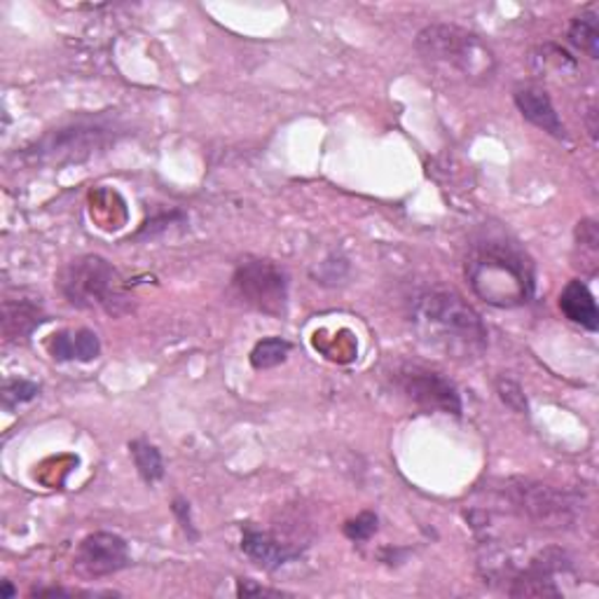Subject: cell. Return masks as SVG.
I'll return each instance as SVG.
<instances>
[{"mask_svg":"<svg viewBox=\"0 0 599 599\" xmlns=\"http://www.w3.org/2000/svg\"><path fill=\"white\" fill-rule=\"evenodd\" d=\"M413 326L424 344L456 360H476L487 350V326L466 300L448 289L417 295Z\"/></svg>","mask_w":599,"mask_h":599,"instance_id":"cell-1","label":"cell"},{"mask_svg":"<svg viewBox=\"0 0 599 599\" xmlns=\"http://www.w3.org/2000/svg\"><path fill=\"white\" fill-rule=\"evenodd\" d=\"M466 279L482 303L499 309L523 307L536 291L531 258L503 236H487L470 246Z\"/></svg>","mask_w":599,"mask_h":599,"instance_id":"cell-2","label":"cell"},{"mask_svg":"<svg viewBox=\"0 0 599 599\" xmlns=\"http://www.w3.org/2000/svg\"><path fill=\"white\" fill-rule=\"evenodd\" d=\"M415 47L429 69L452 81L482 85L497 73L492 47L478 34L456 24H429L417 34Z\"/></svg>","mask_w":599,"mask_h":599,"instance_id":"cell-3","label":"cell"},{"mask_svg":"<svg viewBox=\"0 0 599 599\" xmlns=\"http://www.w3.org/2000/svg\"><path fill=\"white\" fill-rule=\"evenodd\" d=\"M124 279L101 256H81L61 267L57 289L77 309H103L120 317L132 309Z\"/></svg>","mask_w":599,"mask_h":599,"instance_id":"cell-4","label":"cell"},{"mask_svg":"<svg viewBox=\"0 0 599 599\" xmlns=\"http://www.w3.org/2000/svg\"><path fill=\"white\" fill-rule=\"evenodd\" d=\"M120 134V124L113 120H81L69 124V127L45 134L36 140V146L26 148V155L40 164L57 167L85 162L97 152H103L110 144H115Z\"/></svg>","mask_w":599,"mask_h":599,"instance_id":"cell-5","label":"cell"},{"mask_svg":"<svg viewBox=\"0 0 599 599\" xmlns=\"http://www.w3.org/2000/svg\"><path fill=\"white\" fill-rule=\"evenodd\" d=\"M499 499L506 501L509 511L548 529L572 527L580 513V499L576 494L523 478L503 482Z\"/></svg>","mask_w":599,"mask_h":599,"instance_id":"cell-6","label":"cell"},{"mask_svg":"<svg viewBox=\"0 0 599 599\" xmlns=\"http://www.w3.org/2000/svg\"><path fill=\"white\" fill-rule=\"evenodd\" d=\"M232 293L244 307L267 317H283L289 309V277L270 260L248 258L236 265Z\"/></svg>","mask_w":599,"mask_h":599,"instance_id":"cell-7","label":"cell"},{"mask_svg":"<svg viewBox=\"0 0 599 599\" xmlns=\"http://www.w3.org/2000/svg\"><path fill=\"white\" fill-rule=\"evenodd\" d=\"M391 382L405 401L424 413L462 415L460 391L443 372L419 364H403L393 370Z\"/></svg>","mask_w":599,"mask_h":599,"instance_id":"cell-8","label":"cell"},{"mask_svg":"<svg viewBox=\"0 0 599 599\" xmlns=\"http://www.w3.org/2000/svg\"><path fill=\"white\" fill-rule=\"evenodd\" d=\"M130 546L118 534L94 531L77 546L75 566L85 576H110L130 566Z\"/></svg>","mask_w":599,"mask_h":599,"instance_id":"cell-9","label":"cell"},{"mask_svg":"<svg viewBox=\"0 0 599 599\" xmlns=\"http://www.w3.org/2000/svg\"><path fill=\"white\" fill-rule=\"evenodd\" d=\"M40 295L20 291L3 300V335L8 342L26 340L45 321Z\"/></svg>","mask_w":599,"mask_h":599,"instance_id":"cell-10","label":"cell"},{"mask_svg":"<svg viewBox=\"0 0 599 599\" xmlns=\"http://www.w3.org/2000/svg\"><path fill=\"white\" fill-rule=\"evenodd\" d=\"M513 99H515V106H517L519 113H523V118L529 120L534 124V127H539L546 134L555 136L560 140L566 138L564 124H562V120L558 115L553 101H550V94L543 87H539V85H523V87L515 89Z\"/></svg>","mask_w":599,"mask_h":599,"instance_id":"cell-11","label":"cell"},{"mask_svg":"<svg viewBox=\"0 0 599 599\" xmlns=\"http://www.w3.org/2000/svg\"><path fill=\"white\" fill-rule=\"evenodd\" d=\"M242 550L246 553V558L254 560L258 566L267 572H274L279 566L289 564L293 560H297L303 555V550L293 548L289 543H281L277 536L246 527L242 534Z\"/></svg>","mask_w":599,"mask_h":599,"instance_id":"cell-12","label":"cell"},{"mask_svg":"<svg viewBox=\"0 0 599 599\" xmlns=\"http://www.w3.org/2000/svg\"><path fill=\"white\" fill-rule=\"evenodd\" d=\"M52 358L57 360H81V364H89V360L99 358L101 342L94 330L77 328V330H59L47 342Z\"/></svg>","mask_w":599,"mask_h":599,"instance_id":"cell-13","label":"cell"},{"mask_svg":"<svg viewBox=\"0 0 599 599\" xmlns=\"http://www.w3.org/2000/svg\"><path fill=\"white\" fill-rule=\"evenodd\" d=\"M560 309L572 323L580 326L595 333L599 328V309L595 303V295L580 279H574L560 293Z\"/></svg>","mask_w":599,"mask_h":599,"instance_id":"cell-14","label":"cell"},{"mask_svg":"<svg viewBox=\"0 0 599 599\" xmlns=\"http://www.w3.org/2000/svg\"><path fill=\"white\" fill-rule=\"evenodd\" d=\"M570 40L590 59L599 57V17L595 10H586L580 12L578 17H574L570 26Z\"/></svg>","mask_w":599,"mask_h":599,"instance_id":"cell-15","label":"cell"},{"mask_svg":"<svg viewBox=\"0 0 599 599\" xmlns=\"http://www.w3.org/2000/svg\"><path fill=\"white\" fill-rule=\"evenodd\" d=\"M130 452L134 456L138 476L148 485H155L164 478V460L155 445L146 443V440H134V443H130Z\"/></svg>","mask_w":599,"mask_h":599,"instance_id":"cell-16","label":"cell"},{"mask_svg":"<svg viewBox=\"0 0 599 599\" xmlns=\"http://www.w3.org/2000/svg\"><path fill=\"white\" fill-rule=\"evenodd\" d=\"M291 354V342L283 338H265L250 352V366L256 370H270L281 366Z\"/></svg>","mask_w":599,"mask_h":599,"instance_id":"cell-17","label":"cell"},{"mask_svg":"<svg viewBox=\"0 0 599 599\" xmlns=\"http://www.w3.org/2000/svg\"><path fill=\"white\" fill-rule=\"evenodd\" d=\"M40 393V387L28 380H8L3 387V405L5 409H14L24 403H30Z\"/></svg>","mask_w":599,"mask_h":599,"instance_id":"cell-18","label":"cell"},{"mask_svg":"<svg viewBox=\"0 0 599 599\" xmlns=\"http://www.w3.org/2000/svg\"><path fill=\"white\" fill-rule=\"evenodd\" d=\"M377 523H380V519H377L375 513L370 511H364L360 515H356L354 519H350V523L344 525V534H346V539H352L356 543L360 541H368L370 536L377 531Z\"/></svg>","mask_w":599,"mask_h":599,"instance_id":"cell-19","label":"cell"},{"mask_svg":"<svg viewBox=\"0 0 599 599\" xmlns=\"http://www.w3.org/2000/svg\"><path fill=\"white\" fill-rule=\"evenodd\" d=\"M499 396L509 407H513L515 413H527L525 393L513 380H499Z\"/></svg>","mask_w":599,"mask_h":599,"instance_id":"cell-20","label":"cell"},{"mask_svg":"<svg viewBox=\"0 0 599 599\" xmlns=\"http://www.w3.org/2000/svg\"><path fill=\"white\" fill-rule=\"evenodd\" d=\"M173 513H176L183 531L191 536V539H197V529L193 527V517H191V503L183 501V499H176V501H173Z\"/></svg>","mask_w":599,"mask_h":599,"instance_id":"cell-21","label":"cell"},{"mask_svg":"<svg viewBox=\"0 0 599 599\" xmlns=\"http://www.w3.org/2000/svg\"><path fill=\"white\" fill-rule=\"evenodd\" d=\"M578 242L583 246L597 250L599 236H597V225L592 223V220H583V223H578Z\"/></svg>","mask_w":599,"mask_h":599,"instance_id":"cell-22","label":"cell"},{"mask_svg":"<svg viewBox=\"0 0 599 599\" xmlns=\"http://www.w3.org/2000/svg\"><path fill=\"white\" fill-rule=\"evenodd\" d=\"M236 595H240V597H254V595H272V597H279V595H283V592L270 590V588H260V586H256L254 580H240V583H236Z\"/></svg>","mask_w":599,"mask_h":599,"instance_id":"cell-23","label":"cell"},{"mask_svg":"<svg viewBox=\"0 0 599 599\" xmlns=\"http://www.w3.org/2000/svg\"><path fill=\"white\" fill-rule=\"evenodd\" d=\"M588 115H590V120L597 115V110H595V106H590V110H588ZM588 132H590V136L592 138H597V127H595V124L592 122H588Z\"/></svg>","mask_w":599,"mask_h":599,"instance_id":"cell-24","label":"cell"},{"mask_svg":"<svg viewBox=\"0 0 599 599\" xmlns=\"http://www.w3.org/2000/svg\"><path fill=\"white\" fill-rule=\"evenodd\" d=\"M12 595H14V588L10 586V580H3V597H8V599H10Z\"/></svg>","mask_w":599,"mask_h":599,"instance_id":"cell-25","label":"cell"}]
</instances>
